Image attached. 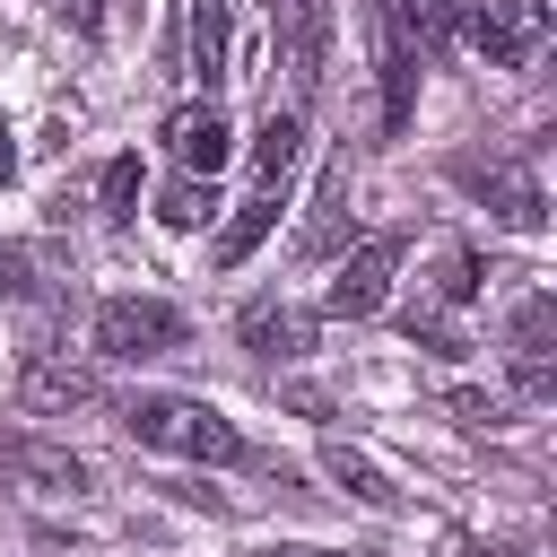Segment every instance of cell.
<instances>
[{
  "mask_svg": "<svg viewBox=\"0 0 557 557\" xmlns=\"http://www.w3.org/2000/svg\"><path fill=\"white\" fill-rule=\"evenodd\" d=\"M226 0H191V70L200 78H226Z\"/></svg>",
  "mask_w": 557,
  "mask_h": 557,
  "instance_id": "obj_18",
  "label": "cell"
},
{
  "mask_svg": "<svg viewBox=\"0 0 557 557\" xmlns=\"http://www.w3.org/2000/svg\"><path fill=\"white\" fill-rule=\"evenodd\" d=\"M392 270H400V235H374V244H357V252H348V270L331 278V296H322V305H331L339 322H366V313L392 296Z\"/></svg>",
  "mask_w": 557,
  "mask_h": 557,
  "instance_id": "obj_6",
  "label": "cell"
},
{
  "mask_svg": "<svg viewBox=\"0 0 557 557\" xmlns=\"http://www.w3.org/2000/svg\"><path fill=\"white\" fill-rule=\"evenodd\" d=\"M470 557H513V548H470Z\"/></svg>",
  "mask_w": 557,
  "mask_h": 557,
  "instance_id": "obj_28",
  "label": "cell"
},
{
  "mask_svg": "<svg viewBox=\"0 0 557 557\" xmlns=\"http://www.w3.org/2000/svg\"><path fill=\"white\" fill-rule=\"evenodd\" d=\"M61 17H78V35H96V0H61Z\"/></svg>",
  "mask_w": 557,
  "mask_h": 557,
  "instance_id": "obj_25",
  "label": "cell"
},
{
  "mask_svg": "<svg viewBox=\"0 0 557 557\" xmlns=\"http://www.w3.org/2000/svg\"><path fill=\"white\" fill-rule=\"evenodd\" d=\"M322 470H331V479H339L357 505H374V513H400V487H392V479H383V470H374L357 444H322Z\"/></svg>",
  "mask_w": 557,
  "mask_h": 557,
  "instance_id": "obj_15",
  "label": "cell"
},
{
  "mask_svg": "<svg viewBox=\"0 0 557 557\" xmlns=\"http://www.w3.org/2000/svg\"><path fill=\"white\" fill-rule=\"evenodd\" d=\"M261 557H357V548H261Z\"/></svg>",
  "mask_w": 557,
  "mask_h": 557,
  "instance_id": "obj_26",
  "label": "cell"
},
{
  "mask_svg": "<svg viewBox=\"0 0 557 557\" xmlns=\"http://www.w3.org/2000/svg\"><path fill=\"white\" fill-rule=\"evenodd\" d=\"M0 479L44 487V496H78L87 487V461L70 444H44V435H0Z\"/></svg>",
  "mask_w": 557,
  "mask_h": 557,
  "instance_id": "obj_7",
  "label": "cell"
},
{
  "mask_svg": "<svg viewBox=\"0 0 557 557\" xmlns=\"http://www.w3.org/2000/svg\"><path fill=\"white\" fill-rule=\"evenodd\" d=\"M339 218H348V157H331L322 165V191H313V218H305V252H331L339 244Z\"/></svg>",
  "mask_w": 557,
  "mask_h": 557,
  "instance_id": "obj_16",
  "label": "cell"
},
{
  "mask_svg": "<svg viewBox=\"0 0 557 557\" xmlns=\"http://www.w3.org/2000/svg\"><path fill=\"white\" fill-rule=\"evenodd\" d=\"M17 400L26 409H87L96 400V374L70 366V357H26L17 366Z\"/></svg>",
  "mask_w": 557,
  "mask_h": 557,
  "instance_id": "obj_11",
  "label": "cell"
},
{
  "mask_svg": "<svg viewBox=\"0 0 557 557\" xmlns=\"http://www.w3.org/2000/svg\"><path fill=\"white\" fill-rule=\"evenodd\" d=\"M96 200H104V218L122 226V218H139V157H113L104 165V183H96Z\"/></svg>",
  "mask_w": 557,
  "mask_h": 557,
  "instance_id": "obj_21",
  "label": "cell"
},
{
  "mask_svg": "<svg viewBox=\"0 0 557 557\" xmlns=\"http://www.w3.org/2000/svg\"><path fill=\"white\" fill-rule=\"evenodd\" d=\"M44 278H35V252H17V244H0V296H35Z\"/></svg>",
  "mask_w": 557,
  "mask_h": 557,
  "instance_id": "obj_24",
  "label": "cell"
},
{
  "mask_svg": "<svg viewBox=\"0 0 557 557\" xmlns=\"http://www.w3.org/2000/svg\"><path fill=\"white\" fill-rule=\"evenodd\" d=\"M548 0H479L470 9V44H479V61L487 70H540V52H548Z\"/></svg>",
  "mask_w": 557,
  "mask_h": 557,
  "instance_id": "obj_3",
  "label": "cell"
},
{
  "mask_svg": "<svg viewBox=\"0 0 557 557\" xmlns=\"http://www.w3.org/2000/svg\"><path fill=\"white\" fill-rule=\"evenodd\" d=\"M374 70H383V131L400 139L409 131V113H418V52H409V35L374 9Z\"/></svg>",
  "mask_w": 557,
  "mask_h": 557,
  "instance_id": "obj_8",
  "label": "cell"
},
{
  "mask_svg": "<svg viewBox=\"0 0 557 557\" xmlns=\"http://www.w3.org/2000/svg\"><path fill=\"white\" fill-rule=\"evenodd\" d=\"M453 183L496 218V226H522V235H540V218H548V200H540V183L522 174V165H487V157H461L453 165Z\"/></svg>",
  "mask_w": 557,
  "mask_h": 557,
  "instance_id": "obj_4",
  "label": "cell"
},
{
  "mask_svg": "<svg viewBox=\"0 0 557 557\" xmlns=\"http://www.w3.org/2000/svg\"><path fill=\"white\" fill-rule=\"evenodd\" d=\"M209 209H218V191H209L200 174H174V183L157 191V226H174V235H191V226H209Z\"/></svg>",
  "mask_w": 557,
  "mask_h": 557,
  "instance_id": "obj_17",
  "label": "cell"
},
{
  "mask_svg": "<svg viewBox=\"0 0 557 557\" xmlns=\"http://www.w3.org/2000/svg\"><path fill=\"white\" fill-rule=\"evenodd\" d=\"M270 226H278V191H261V200H244V209L226 218V235H218V261L235 270V261H244V252H252V244H261Z\"/></svg>",
  "mask_w": 557,
  "mask_h": 557,
  "instance_id": "obj_19",
  "label": "cell"
},
{
  "mask_svg": "<svg viewBox=\"0 0 557 557\" xmlns=\"http://www.w3.org/2000/svg\"><path fill=\"white\" fill-rule=\"evenodd\" d=\"M9 174H17V139L0 131V183H9Z\"/></svg>",
  "mask_w": 557,
  "mask_h": 557,
  "instance_id": "obj_27",
  "label": "cell"
},
{
  "mask_svg": "<svg viewBox=\"0 0 557 557\" xmlns=\"http://www.w3.org/2000/svg\"><path fill=\"white\" fill-rule=\"evenodd\" d=\"M444 409H453L461 426H505V418H513V400H505V392H470V383H453V392H444Z\"/></svg>",
  "mask_w": 557,
  "mask_h": 557,
  "instance_id": "obj_23",
  "label": "cell"
},
{
  "mask_svg": "<svg viewBox=\"0 0 557 557\" xmlns=\"http://www.w3.org/2000/svg\"><path fill=\"white\" fill-rule=\"evenodd\" d=\"M470 296H479V252L453 244V252L435 261V305H470Z\"/></svg>",
  "mask_w": 557,
  "mask_h": 557,
  "instance_id": "obj_22",
  "label": "cell"
},
{
  "mask_svg": "<svg viewBox=\"0 0 557 557\" xmlns=\"http://www.w3.org/2000/svg\"><path fill=\"white\" fill-rule=\"evenodd\" d=\"M374 9L409 35V52H444L453 26H461V0H374Z\"/></svg>",
  "mask_w": 557,
  "mask_h": 557,
  "instance_id": "obj_14",
  "label": "cell"
},
{
  "mask_svg": "<svg viewBox=\"0 0 557 557\" xmlns=\"http://www.w3.org/2000/svg\"><path fill=\"white\" fill-rule=\"evenodd\" d=\"M548 348H557V305H548V296H522V305H513V374H522V400H548V392H557Z\"/></svg>",
  "mask_w": 557,
  "mask_h": 557,
  "instance_id": "obj_10",
  "label": "cell"
},
{
  "mask_svg": "<svg viewBox=\"0 0 557 557\" xmlns=\"http://www.w3.org/2000/svg\"><path fill=\"white\" fill-rule=\"evenodd\" d=\"M400 331H409L418 348H435V357H461V348H470V331H461L444 305H409V313H400Z\"/></svg>",
  "mask_w": 557,
  "mask_h": 557,
  "instance_id": "obj_20",
  "label": "cell"
},
{
  "mask_svg": "<svg viewBox=\"0 0 557 557\" xmlns=\"http://www.w3.org/2000/svg\"><path fill=\"white\" fill-rule=\"evenodd\" d=\"M96 348L113 366H148V357H174L183 348V313L165 296H104L96 305Z\"/></svg>",
  "mask_w": 557,
  "mask_h": 557,
  "instance_id": "obj_2",
  "label": "cell"
},
{
  "mask_svg": "<svg viewBox=\"0 0 557 557\" xmlns=\"http://www.w3.org/2000/svg\"><path fill=\"white\" fill-rule=\"evenodd\" d=\"M296 157H305V113H261V131H252V174H261V191H278V183L296 174Z\"/></svg>",
  "mask_w": 557,
  "mask_h": 557,
  "instance_id": "obj_13",
  "label": "cell"
},
{
  "mask_svg": "<svg viewBox=\"0 0 557 557\" xmlns=\"http://www.w3.org/2000/svg\"><path fill=\"white\" fill-rule=\"evenodd\" d=\"M244 348H252V357H305V348H313V313L261 296V305H244Z\"/></svg>",
  "mask_w": 557,
  "mask_h": 557,
  "instance_id": "obj_12",
  "label": "cell"
},
{
  "mask_svg": "<svg viewBox=\"0 0 557 557\" xmlns=\"http://www.w3.org/2000/svg\"><path fill=\"white\" fill-rule=\"evenodd\" d=\"M270 35L287 52V78L313 96L331 70V0H270Z\"/></svg>",
  "mask_w": 557,
  "mask_h": 557,
  "instance_id": "obj_5",
  "label": "cell"
},
{
  "mask_svg": "<svg viewBox=\"0 0 557 557\" xmlns=\"http://www.w3.org/2000/svg\"><path fill=\"white\" fill-rule=\"evenodd\" d=\"M122 426L157 453H183V461H244V435L209 409V400H183V392H139L122 409Z\"/></svg>",
  "mask_w": 557,
  "mask_h": 557,
  "instance_id": "obj_1",
  "label": "cell"
},
{
  "mask_svg": "<svg viewBox=\"0 0 557 557\" xmlns=\"http://www.w3.org/2000/svg\"><path fill=\"white\" fill-rule=\"evenodd\" d=\"M157 139L174 148V165H183V174L218 183V165H226V122H218V104H174Z\"/></svg>",
  "mask_w": 557,
  "mask_h": 557,
  "instance_id": "obj_9",
  "label": "cell"
}]
</instances>
